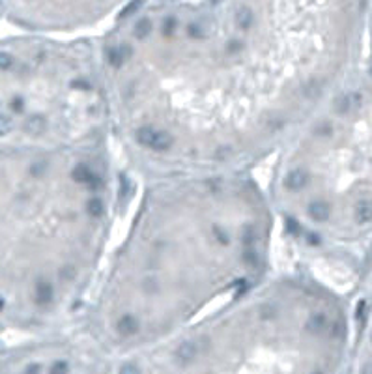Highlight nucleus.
<instances>
[{
  "label": "nucleus",
  "mask_w": 372,
  "mask_h": 374,
  "mask_svg": "<svg viewBox=\"0 0 372 374\" xmlns=\"http://www.w3.org/2000/svg\"><path fill=\"white\" fill-rule=\"evenodd\" d=\"M174 28H176V21H174V17H169L165 21V28H163V32H165L167 36H171L172 32H174Z\"/></svg>",
  "instance_id": "obj_20"
},
{
  "label": "nucleus",
  "mask_w": 372,
  "mask_h": 374,
  "mask_svg": "<svg viewBox=\"0 0 372 374\" xmlns=\"http://www.w3.org/2000/svg\"><path fill=\"white\" fill-rule=\"evenodd\" d=\"M66 370H69V367H67L64 361H56L53 367H51V372H66Z\"/></svg>",
  "instance_id": "obj_21"
},
{
  "label": "nucleus",
  "mask_w": 372,
  "mask_h": 374,
  "mask_svg": "<svg viewBox=\"0 0 372 374\" xmlns=\"http://www.w3.org/2000/svg\"><path fill=\"white\" fill-rule=\"evenodd\" d=\"M126 58H128V49L123 47V45H120V47H114V49L109 51V62L112 64V66H122L123 62H126Z\"/></svg>",
  "instance_id": "obj_13"
},
{
  "label": "nucleus",
  "mask_w": 372,
  "mask_h": 374,
  "mask_svg": "<svg viewBox=\"0 0 372 374\" xmlns=\"http://www.w3.org/2000/svg\"><path fill=\"white\" fill-rule=\"evenodd\" d=\"M153 135H155V129H153L152 126H142V128L137 129V141L148 148L152 146Z\"/></svg>",
  "instance_id": "obj_12"
},
{
  "label": "nucleus",
  "mask_w": 372,
  "mask_h": 374,
  "mask_svg": "<svg viewBox=\"0 0 372 374\" xmlns=\"http://www.w3.org/2000/svg\"><path fill=\"white\" fill-rule=\"evenodd\" d=\"M307 184H309V174H307V171H303V169H292V171L286 174V178H284V185H286L290 191L303 189Z\"/></svg>",
  "instance_id": "obj_1"
},
{
  "label": "nucleus",
  "mask_w": 372,
  "mask_h": 374,
  "mask_svg": "<svg viewBox=\"0 0 372 374\" xmlns=\"http://www.w3.org/2000/svg\"><path fill=\"white\" fill-rule=\"evenodd\" d=\"M13 64V58L8 53H4V51H0V69H10Z\"/></svg>",
  "instance_id": "obj_19"
},
{
  "label": "nucleus",
  "mask_w": 372,
  "mask_h": 374,
  "mask_svg": "<svg viewBox=\"0 0 372 374\" xmlns=\"http://www.w3.org/2000/svg\"><path fill=\"white\" fill-rule=\"evenodd\" d=\"M13 128V122L12 118L8 116V114H0V137L8 135Z\"/></svg>",
  "instance_id": "obj_16"
},
{
  "label": "nucleus",
  "mask_w": 372,
  "mask_h": 374,
  "mask_svg": "<svg viewBox=\"0 0 372 374\" xmlns=\"http://www.w3.org/2000/svg\"><path fill=\"white\" fill-rule=\"evenodd\" d=\"M234 19H236V25H238L241 30H249L251 26H253V21H255V19H253V12H251L247 6L239 8Z\"/></svg>",
  "instance_id": "obj_10"
},
{
  "label": "nucleus",
  "mask_w": 372,
  "mask_h": 374,
  "mask_svg": "<svg viewBox=\"0 0 372 374\" xmlns=\"http://www.w3.org/2000/svg\"><path fill=\"white\" fill-rule=\"evenodd\" d=\"M150 32H152V21L148 17L141 19V21L137 23V26H135V36L137 37H144V36H148Z\"/></svg>",
  "instance_id": "obj_14"
},
{
  "label": "nucleus",
  "mask_w": 372,
  "mask_h": 374,
  "mask_svg": "<svg viewBox=\"0 0 372 374\" xmlns=\"http://www.w3.org/2000/svg\"><path fill=\"white\" fill-rule=\"evenodd\" d=\"M355 221L359 225H366V223L372 221V204L363 200L355 206Z\"/></svg>",
  "instance_id": "obj_8"
},
{
  "label": "nucleus",
  "mask_w": 372,
  "mask_h": 374,
  "mask_svg": "<svg viewBox=\"0 0 372 374\" xmlns=\"http://www.w3.org/2000/svg\"><path fill=\"white\" fill-rule=\"evenodd\" d=\"M142 6V0H131L128 6L123 8V12H122V17H128V15H133L139 8Z\"/></svg>",
  "instance_id": "obj_18"
},
{
  "label": "nucleus",
  "mask_w": 372,
  "mask_h": 374,
  "mask_svg": "<svg viewBox=\"0 0 372 374\" xmlns=\"http://www.w3.org/2000/svg\"><path fill=\"white\" fill-rule=\"evenodd\" d=\"M176 357L180 361H193L196 357V346L195 343H183L178 346Z\"/></svg>",
  "instance_id": "obj_11"
},
{
  "label": "nucleus",
  "mask_w": 372,
  "mask_h": 374,
  "mask_svg": "<svg viewBox=\"0 0 372 374\" xmlns=\"http://www.w3.org/2000/svg\"><path fill=\"white\" fill-rule=\"evenodd\" d=\"M25 131L32 137H39L45 131V120L42 116H30L25 122Z\"/></svg>",
  "instance_id": "obj_7"
},
{
  "label": "nucleus",
  "mask_w": 372,
  "mask_h": 374,
  "mask_svg": "<svg viewBox=\"0 0 372 374\" xmlns=\"http://www.w3.org/2000/svg\"><path fill=\"white\" fill-rule=\"evenodd\" d=\"M71 178L75 180V182H79V184H86L88 187H92V189H98L99 187V180L94 176V172L90 171V167L86 165H77L71 171Z\"/></svg>",
  "instance_id": "obj_2"
},
{
  "label": "nucleus",
  "mask_w": 372,
  "mask_h": 374,
  "mask_svg": "<svg viewBox=\"0 0 372 374\" xmlns=\"http://www.w3.org/2000/svg\"><path fill=\"white\" fill-rule=\"evenodd\" d=\"M329 325V320H327V316L323 313H316L312 314L311 318L307 320V331L311 333H322L325 327Z\"/></svg>",
  "instance_id": "obj_4"
},
{
  "label": "nucleus",
  "mask_w": 372,
  "mask_h": 374,
  "mask_svg": "<svg viewBox=\"0 0 372 374\" xmlns=\"http://www.w3.org/2000/svg\"><path fill=\"white\" fill-rule=\"evenodd\" d=\"M34 296H36V301H37V303H42V305H45V303H49V301H53L55 290H53V286H51V282L42 281V282H37V286H36V292H34Z\"/></svg>",
  "instance_id": "obj_5"
},
{
  "label": "nucleus",
  "mask_w": 372,
  "mask_h": 374,
  "mask_svg": "<svg viewBox=\"0 0 372 374\" xmlns=\"http://www.w3.org/2000/svg\"><path fill=\"white\" fill-rule=\"evenodd\" d=\"M172 146V137L167 133V131H155V135H153V141H152V146L153 150H157V152H165L169 148Z\"/></svg>",
  "instance_id": "obj_9"
},
{
  "label": "nucleus",
  "mask_w": 372,
  "mask_h": 374,
  "mask_svg": "<svg viewBox=\"0 0 372 374\" xmlns=\"http://www.w3.org/2000/svg\"><path fill=\"white\" fill-rule=\"evenodd\" d=\"M118 331L122 335H133V333L139 331V320L131 316V314H126V316L118 320Z\"/></svg>",
  "instance_id": "obj_6"
},
{
  "label": "nucleus",
  "mask_w": 372,
  "mask_h": 374,
  "mask_svg": "<svg viewBox=\"0 0 372 374\" xmlns=\"http://www.w3.org/2000/svg\"><path fill=\"white\" fill-rule=\"evenodd\" d=\"M187 34H189L193 39H202V37H204V28H202L198 23H189V26H187Z\"/></svg>",
  "instance_id": "obj_17"
},
{
  "label": "nucleus",
  "mask_w": 372,
  "mask_h": 374,
  "mask_svg": "<svg viewBox=\"0 0 372 374\" xmlns=\"http://www.w3.org/2000/svg\"><path fill=\"white\" fill-rule=\"evenodd\" d=\"M12 105H13V111H23V99L15 98Z\"/></svg>",
  "instance_id": "obj_22"
},
{
  "label": "nucleus",
  "mask_w": 372,
  "mask_h": 374,
  "mask_svg": "<svg viewBox=\"0 0 372 374\" xmlns=\"http://www.w3.org/2000/svg\"><path fill=\"white\" fill-rule=\"evenodd\" d=\"M86 212H88L92 217H99V215L103 214V202H101L99 198H90V200L86 202Z\"/></svg>",
  "instance_id": "obj_15"
},
{
  "label": "nucleus",
  "mask_w": 372,
  "mask_h": 374,
  "mask_svg": "<svg viewBox=\"0 0 372 374\" xmlns=\"http://www.w3.org/2000/svg\"><path fill=\"white\" fill-rule=\"evenodd\" d=\"M329 212H331L329 204L323 202V200H314V202L309 204V215L318 223L327 221L329 219Z\"/></svg>",
  "instance_id": "obj_3"
}]
</instances>
